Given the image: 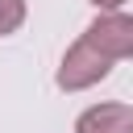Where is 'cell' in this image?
Masks as SVG:
<instances>
[{
    "mask_svg": "<svg viewBox=\"0 0 133 133\" xmlns=\"http://www.w3.org/2000/svg\"><path fill=\"white\" fill-rule=\"evenodd\" d=\"M112 75V58H104L91 42H71L66 46V54H62V62H58V71H54V83H58V91H87V87H96V83H104Z\"/></svg>",
    "mask_w": 133,
    "mask_h": 133,
    "instance_id": "cell-1",
    "label": "cell"
},
{
    "mask_svg": "<svg viewBox=\"0 0 133 133\" xmlns=\"http://www.w3.org/2000/svg\"><path fill=\"white\" fill-rule=\"evenodd\" d=\"M83 42H91L104 58L121 62L133 58V12L112 8V12H96V21L83 29Z\"/></svg>",
    "mask_w": 133,
    "mask_h": 133,
    "instance_id": "cell-2",
    "label": "cell"
},
{
    "mask_svg": "<svg viewBox=\"0 0 133 133\" xmlns=\"http://www.w3.org/2000/svg\"><path fill=\"white\" fill-rule=\"evenodd\" d=\"M75 133H133V104L104 100L75 116Z\"/></svg>",
    "mask_w": 133,
    "mask_h": 133,
    "instance_id": "cell-3",
    "label": "cell"
},
{
    "mask_svg": "<svg viewBox=\"0 0 133 133\" xmlns=\"http://www.w3.org/2000/svg\"><path fill=\"white\" fill-rule=\"evenodd\" d=\"M29 17V4L25 0H0V37H12Z\"/></svg>",
    "mask_w": 133,
    "mask_h": 133,
    "instance_id": "cell-4",
    "label": "cell"
},
{
    "mask_svg": "<svg viewBox=\"0 0 133 133\" xmlns=\"http://www.w3.org/2000/svg\"><path fill=\"white\" fill-rule=\"evenodd\" d=\"M87 4H91L96 12H112V8H125L129 0H87Z\"/></svg>",
    "mask_w": 133,
    "mask_h": 133,
    "instance_id": "cell-5",
    "label": "cell"
}]
</instances>
